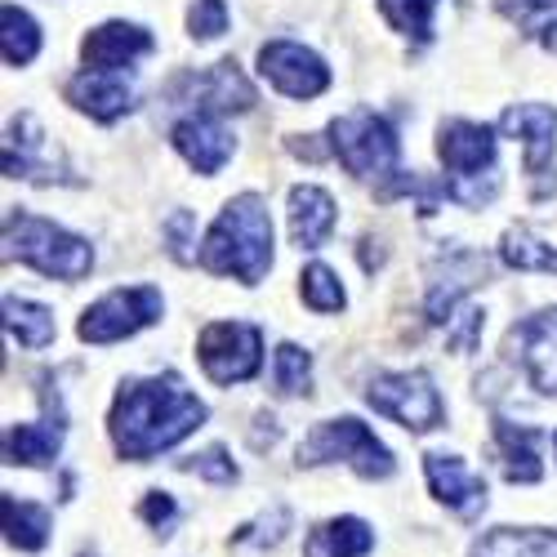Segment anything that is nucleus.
Listing matches in <instances>:
<instances>
[{
	"instance_id": "f257e3e1",
	"label": "nucleus",
	"mask_w": 557,
	"mask_h": 557,
	"mask_svg": "<svg viewBox=\"0 0 557 557\" xmlns=\"http://www.w3.org/2000/svg\"><path fill=\"white\" fill-rule=\"evenodd\" d=\"M112 442L121 459L144 463L183 437H193L206 424V401L183 384L178 375H152V380H125L112 401Z\"/></svg>"
},
{
	"instance_id": "f03ea898",
	"label": "nucleus",
	"mask_w": 557,
	"mask_h": 557,
	"mask_svg": "<svg viewBox=\"0 0 557 557\" xmlns=\"http://www.w3.org/2000/svg\"><path fill=\"white\" fill-rule=\"evenodd\" d=\"M201 268L214 276H237L242 286H259L272 268V219L263 197L242 193L223 206L201 242Z\"/></svg>"
},
{
	"instance_id": "7ed1b4c3",
	"label": "nucleus",
	"mask_w": 557,
	"mask_h": 557,
	"mask_svg": "<svg viewBox=\"0 0 557 557\" xmlns=\"http://www.w3.org/2000/svg\"><path fill=\"white\" fill-rule=\"evenodd\" d=\"M5 259H18L45 276H59V282H81L95 268V250H89L85 237L27 210L5 214Z\"/></svg>"
},
{
	"instance_id": "20e7f679",
	"label": "nucleus",
	"mask_w": 557,
	"mask_h": 557,
	"mask_svg": "<svg viewBox=\"0 0 557 557\" xmlns=\"http://www.w3.org/2000/svg\"><path fill=\"white\" fill-rule=\"evenodd\" d=\"M437 157L450 174V197L459 206H486L499 193L495 174V129L478 121H442L437 129Z\"/></svg>"
},
{
	"instance_id": "39448f33",
	"label": "nucleus",
	"mask_w": 557,
	"mask_h": 557,
	"mask_svg": "<svg viewBox=\"0 0 557 557\" xmlns=\"http://www.w3.org/2000/svg\"><path fill=\"white\" fill-rule=\"evenodd\" d=\"M331 152L344 161V170L352 178L366 183H393L401 170V144H397V129L370 108H352L344 116L331 121Z\"/></svg>"
},
{
	"instance_id": "423d86ee",
	"label": "nucleus",
	"mask_w": 557,
	"mask_h": 557,
	"mask_svg": "<svg viewBox=\"0 0 557 557\" xmlns=\"http://www.w3.org/2000/svg\"><path fill=\"white\" fill-rule=\"evenodd\" d=\"M299 463H304V469H317V463H348L352 473H361V478H370V482H384V478H393V469H397L393 450H388L375 433H370L361 420H352V414L317 424V429L299 442Z\"/></svg>"
},
{
	"instance_id": "0eeeda50",
	"label": "nucleus",
	"mask_w": 557,
	"mask_h": 557,
	"mask_svg": "<svg viewBox=\"0 0 557 557\" xmlns=\"http://www.w3.org/2000/svg\"><path fill=\"white\" fill-rule=\"evenodd\" d=\"M366 401L410 433H429L446 420V401L433 388L429 370H388V375H375L366 384Z\"/></svg>"
},
{
	"instance_id": "6e6552de",
	"label": "nucleus",
	"mask_w": 557,
	"mask_h": 557,
	"mask_svg": "<svg viewBox=\"0 0 557 557\" xmlns=\"http://www.w3.org/2000/svg\"><path fill=\"white\" fill-rule=\"evenodd\" d=\"M197 357L214 384H223V388L246 384L259 375L263 335H259L255 321H214V326H206L197 339Z\"/></svg>"
},
{
	"instance_id": "1a4fd4ad",
	"label": "nucleus",
	"mask_w": 557,
	"mask_h": 557,
	"mask_svg": "<svg viewBox=\"0 0 557 557\" xmlns=\"http://www.w3.org/2000/svg\"><path fill=\"white\" fill-rule=\"evenodd\" d=\"M499 129L508 138H522V157H527V174H531V197L548 201L557 193V112L548 103H518L499 116Z\"/></svg>"
},
{
	"instance_id": "9d476101",
	"label": "nucleus",
	"mask_w": 557,
	"mask_h": 557,
	"mask_svg": "<svg viewBox=\"0 0 557 557\" xmlns=\"http://www.w3.org/2000/svg\"><path fill=\"white\" fill-rule=\"evenodd\" d=\"M161 290L157 286H125V290H112L103 295L99 304H89L76 335L85 344H116V339H129L144 326L161 317Z\"/></svg>"
},
{
	"instance_id": "9b49d317",
	"label": "nucleus",
	"mask_w": 557,
	"mask_h": 557,
	"mask_svg": "<svg viewBox=\"0 0 557 557\" xmlns=\"http://www.w3.org/2000/svg\"><path fill=\"white\" fill-rule=\"evenodd\" d=\"M170 103H193L206 116H227V112H250L255 108V85L246 81V72L223 59L206 72H183L170 89H165Z\"/></svg>"
},
{
	"instance_id": "f8f14e48",
	"label": "nucleus",
	"mask_w": 557,
	"mask_h": 557,
	"mask_svg": "<svg viewBox=\"0 0 557 557\" xmlns=\"http://www.w3.org/2000/svg\"><path fill=\"white\" fill-rule=\"evenodd\" d=\"M5 174L10 178H27V183H76V174L67 170L63 152L54 148V138L40 129V121L32 112H18L10 121Z\"/></svg>"
},
{
	"instance_id": "ddd939ff",
	"label": "nucleus",
	"mask_w": 557,
	"mask_h": 557,
	"mask_svg": "<svg viewBox=\"0 0 557 557\" xmlns=\"http://www.w3.org/2000/svg\"><path fill=\"white\" fill-rule=\"evenodd\" d=\"M259 72L282 89L286 99H317V95H326V85H331L326 59L299 40H268L259 50Z\"/></svg>"
},
{
	"instance_id": "4468645a",
	"label": "nucleus",
	"mask_w": 557,
	"mask_h": 557,
	"mask_svg": "<svg viewBox=\"0 0 557 557\" xmlns=\"http://www.w3.org/2000/svg\"><path fill=\"white\" fill-rule=\"evenodd\" d=\"M486 255L478 250H463V246H450L437 255V263L429 268V299H424V312L433 326H450L455 321V308H459V295H469L473 286L486 282Z\"/></svg>"
},
{
	"instance_id": "2eb2a0df",
	"label": "nucleus",
	"mask_w": 557,
	"mask_h": 557,
	"mask_svg": "<svg viewBox=\"0 0 557 557\" xmlns=\"http://www.w3.org/2000/svg\"><path fill=\"white\" fill-rule=\"evenodd\" d=\"M508 357L522 366V375L531 380L535 393L557 397V308H544L527 321H518L504 339Z\"/></svg>"
},
{
	"instance_id": "dca6fc26",
	"label": "nucleus",
	"mask_w": 557,
	"mask_h": 557,
	"mask_svg": "<svg viewBox=\"0 0 557 557\" xmlns=\"http://www.w3.org/2000/svg\"><path fill=\"white\" fill-rule=\"evenodd\" d=\"M424 473H429L433 495L450 508V513H459L463 522H473L482 508H486V482H482L459 455L429 450V455H424Z\"/></svg>"
},
{
	"instance_id": "f3484780",
	"label": "nucleus",
	"mask_w": 557,
	"mask_h": 557,
	"mask_svg": "<svg viewBox=\"0 0 557 557\" xmlns=\"http://www.w3.org/2000/svg\"><path fill=\"white\" fill-rule=\"evenodd\" d=\"M152 50H157L152 32L138 27V23H103V27H95L81 40V59H85V67H95V72H121V67L138 63Z\"/></svg>"
},
{
	"instance_id": "a211bd4d",
	"label": "nucleus",
	"mask_w": 557,
	"mask_h": 557,
	"mask_svg": "<svg viewBox=\"0 0 557 557\" xmlns=\"http://www.w3.org/2000/svg\"><path fill=\"white\" fill-rule=\"evenodd\" d=\"M170 138H174L178 157L188 161L197 174H219L232 157V134L223 129L219 116H206V112H188L170 129Z\"/></svg>"
},
{
	"instance_id": "6ab92c4d",
	"label": "nucleus",
	"mask_w": 557,
	"mask_h": 557,
	"mask_svg": "<svg viewBox=\"0 0 557 557\" xmlns=\"http://www.w3.org/2000/svg\"><path fill=\"white\" fill-rule=\"evenodd\" d=\"M67 103H76L85 116L112 125V121H121L134 108V85L121 72H95V67H85V72H76L67 81Z\"/></svg>"
},
{
	"instance_id": "aec40b11",
	"label": "nucleus",
	"mask_w": 557,
	"mask_h": 557,
	"mask_svg": "<svg viewBox=\"0 0 557 557\" xmlns=\"http://www.w3.org/2000/svg\"><path fill=\"white\" fill-rule=\"evenodd\" d=\"M339 223V210H335V197L317 183H299L290 188V242L299 250H321L331 242V232Z\"/></svg>"
},
{
	"instance_id": "412c9836",
	"label": "nucleus",
	"mask_w": 557,
	"mask_h": 557,
	"mask_svg": "<svg viewBox=\"0 0 557 557\" xmlns=\"http://www.w3.org/2000/svg\"><path fill=\"white\" fill-rule=\"evenodd\" d=\"M540 446H544V433L531 429V424H513L495 414V455H499V469L513 486H531L544 478V463H540Z\"/></svg>"
},
{
	"instance_id": "4be33fe9",
	"label": "nucleus",
	"mask_w": 557,
	"mask_h": 557,
	"mask_svg": "<svg viewBox=\"0 0 557 557\" xmlns=\"http://www.w3.org/2000/svg\"><path fill=\"white\" fill-rule=\"evenodd\" d=\"M375 548V531L361 518H331L304 540V557H366Z\"/></svg>"
},
{
	"instance_id": "5701e85b",
	"label": "nucleus",
	"mask_w": 557,
	"mask_h": 557,
	"mask_svg": "<svg viewBox=\"0 0 557 557\" xmlns=\"http://www.w3.org/2000/svg\"><path fill=\"white\" fill-rule=\"evenodd\" d=\"M469 557H557V531L544 527H495Z\"/></svg>"
},
{
	"instance_id": "b1692460",
	"label": "nucleus",
	"mask_w": 557,
	"mask_h": 557,
	"mask_svg": "<svg viewBox=\"0 0 557 557\" xmlns=\"http://www.w3.org/2000/svg\"><path fill=\"white\" fill-rule=\"evenodd\" d=\"M0 504H5V540H10V548H23V553L45 548V540H50V531H54L50 508L36 504V499H18L10 491H5Z\"/></svg>"
},
{
	"instance_id": "393cba45",
	"label": "nucleus",
	"mask_w": 557,
	"mask_h": 557,
	"mask_svg": "<svg viewBox=\"0 0 557 557\" xmlns=\"http://www.w3.org/2000/svg\"><path fill=\"white\" fill-rule=\"evenodd\" d=\"M63 450V429L59 424H14L5 433V459L10 463H27V469H40V463H54Z\"/></svg>"
},
{
	"instance_id": "a878e982",
	"label": "nucleus",
	"mask_w": 557,
	"mask_h": 557,
	"mask_svg": "<svg viewBox=\"0 0 557 557\" xmlns=\"http://www.w3.org/2000/svg\"><path fill=\"white\" fill-rule=\"evenodd\" d=\"M495 10L518 23V32L540 40L548 54H557V0H495Z\"/></svg>"
},
{
	"instance_id": "bb28decb",
	"label": "nucleus",
	"mask_w": 557,
	"mask_h": 557,
	"mask_svg": "<svg viewBox=\"0 0 557 557\" xmlns=\"http://www.w3.org/2000/svg\"><path fill=\"white\" fill-rule=\"evenodd\" d=\"M5 331L23 348H45V344H54V312L32 304V299L5 295Z\"/></svg>"
},
{
	"instance_id": "cd10ccee",
	"label": "nucleus",
	"mask_w": 557,
	"mask_h": 557,
	"mask_svg": "<svg viewBox=\"0 0 557 557\" xmlns=\"http://www.w3.org/2000/svg\"><path fill=\"white\" fill-rule=\"evenodd\" d=\"M0 50H5V63L10 67H27L36 54H40V27H36V18L27 14V10H18V5H5L0 10Z\"/></svg>"
},
{
	"instance_id": "c85d7f7f",
	"label": "nucleus",
	"mask_w": 557,
	"mask_h": 557,
	"mask_svg": "<svg viewBox=\"0 0 557 557\" xmlns=\"http://www.w3.org/2000/svg\"><path fill=\"white\" fill-rule=\"evenodd\" d=\"M499 259L518 272H557V246L540 242L531 227H508L504 232V246Z\"/></svg>"
},
{
	"instance_id": "c756f323",
	"label": "nucleus",
	"mask_w": 557,
	"mask_h": 557,
	"mask_svg": "<svg viewBox=\"0 0 557 557\" xmlns=\"http://www.w3.org/2000/svg\"><path fill=\"white\" fill-rule=\"evenodd\" d=\"M437 5H442V0H380L384 18H388L401 36L420 40V45L433 40V14H437Z\"/></svg>"
},
{
	"instance_id": "7c9ffc66",
	"label": "nucleus",
	"mask_w": 557,
	"mask_h": 557,
	"mask_svg": "<svg viewBox=\"0 0 557 557\" xmlns=\"http://www.w3.org/2000/svg\"><path fill=\"white\" fill-rule=\"evenodd\" d=\"M272 384H276V393H286V397L308 393V384H312V357L299 344H282V348H276V357H272Z\"/></svg>"
},
{
	"instance_id": "2f4dec72",
	"label": "nucleus",
	"mask_w": 557,
	"mask_h": 557,
	"mask_svg": "<svg viewBox=\"0 0 557 557\" xmlns=\"http://www.w3.org/2000/svg\"><path fill=\"white\" fill-rule=\"evenodd\" d=\"M299 290H304V304L312 312H339L344 308V286L326 263H308L299 276Z\"/></svg>"
},
{
	"instance_id": "473e14b6",
	"label": "nucleus",
	"mask_w": 557,
	"mask_h": 557,
	"mask_svg": "<svg viewBox=\"0 0 557 557\" xmlns=\"http://www.w3.org/2000/svg\"><path fill=\"white\" fill-rule=\"evenodd\" d=\"M286 531H290V508L286 504H272L263 518H255V522H246L237 535V544H250V548H276L286 540Z\"/></svg>"
},
{
	"instance_id": "72a5a7b5",
	"label": "nucleus",
	"mask_w": 557,
	"mask_h": 557,
	"mask_svg": "<svg viewBox=\"0 0 557 557\" xmlns=\"http://www.w3.org/2000/svg\"><path fill=\"white\" fill-rule=\"evenodd\" d=\"M183 473H193V478H206V482H214V486H232L237 482V463L227 459V450L223 446H206L201 455H188L178 463Z\"/></svg>"
},
{
	"instance_id": "f704fd0d",
	"label": "nucleus",
	"mask_w": 557,
	"mask_h": 557,
	"mask_svg": "<svg viewBox=\"0 0 557 557\" xmlns=\"http://www.w3.org/2000/svg\"><path fill=\"white\" fill-rule=\"evenodd\" d=\"M188 32L197 40H214L227 32V5L223 0H197V5L188 10Z\"/></svg>"
},
{
	"instance_id": "c9c22d12",
	"label": "nucleus",
	"mask_w": 557,
	"mask_h": 557,
	"mask_svg": "<svg viewBox=\"0 0 557 557\" xmlns=\"http://www.w3.org/2000/svg\"><path fill=\"white\" fill-rule=\"evenodd\" d=\"M138 518H144L157 535H170L174 522H178V504H174V495H165V491H148L144 504H138Z\"/></svg>"
},
{
	"instance_id": "e433bc0d",
	"label": "nucleus",
	"mask_w": 557,
	"mask_h": 557,
	"mask_svg": "<svg viewBox=\"0 0 557 557\" xmlns=\"http://www.w3.org/2000/svg\"><path fill=\"white\" fill-rule=\"evenodd\" d=\"M193 227H197V219L188 214V210H174L170 214V223H165V242H170V255L178 259V263H188L193 259Z\"/></svg>"
},
{
	"instance_id": "4c0bfd02",
	"label": "nucleus",
	"mask_w": 557,
	"mask_h": 557,
	"mask_svg": "<svg viewBox=\"0 0 557 557\" xmlns=\"http://www.w3.org/2000/svg\"><path fill=\"white\" fill-rule=\"evenodd\" d=\"M553 446H557V437H553Z\"/></svg>"
}]
</instances>
